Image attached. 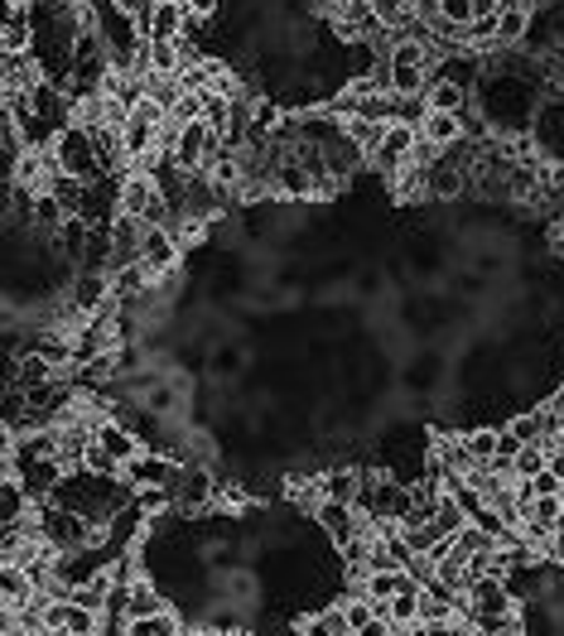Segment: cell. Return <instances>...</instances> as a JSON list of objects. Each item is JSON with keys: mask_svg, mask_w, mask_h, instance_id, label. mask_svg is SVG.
<instances>
[{"mask_svg": "<svg viewBox=\"0 0 564 636\" xmlns=\"http://www.w3.org/2000/svg\"><path fill=\"white\" fill-rule=\"evenodd\" d=\"M34 521H39L44 545L54 550V554H77V550H87V545H102V536H107L97 521H87L83 511L63 507V501H39Z\"/></svg>", "mask_w": 564, "mask_h": 636, "instance_id": "6da1fadb", "label": "cell"}, {"mask_svg": "<svg viewBox=\"0 0 564 636\" xmlns=\"http://www.w3.org/2000/svg\"><path fill=\"white\" fill-rule=\"evenodd\" d=\"M386 63H391V92L396 97H425L429 83H435V49L419 34H401L386 49Z\"/></svg>", "mask_w": 564, "mask_h": 636, "instance_id": "7a4b0ae2", "label": "cell"}, {"mask_svg": "<svg viewBox=\"0 0 564 636\" xmlns=\"http://www.w3.org/2000/svg\"><path fill=\"white\" fill-rule=\"evenodd\" d=\"M49 155H54V169L68 179H102V159H97V136H92L87 126H63L54 140H49Z\"/></svg>", "mask_w": 564, "mask_h": 636, "instance_id": "3957f363", "label": "cell"}, {"mask_svg": "<svg viewBox=\"0 0 564 636\" xmlns=\"http://www.w3.org/2000/svg\"><path fill=\"white\" fill-rule=\"evenodd\" d=\"M169 501L174 511H207L217 501V477L207 463H179L174 483H169Z\"/></svg>", "mask_w": 564, "mask_h": 636, "instance_id": "277c9868", "label": "cell"}, {"mask_svg": "<svg viewBox=\"0 0 564 636\" xmlns=\"http://www.w3.org/2000/svg\"><path fill=\"white\" fill-rule=\"evenodd\" d=\"M419 126H405V121H391L386 130H382V140H376V150H372V159L366 165L372 169H382V174L391 179V174H401L405 165L419 155Z\"/></svg>", "mask_w": 564, "mask_h": 636, "instance_id": "5b68a950", "label": "cell"}, {"mask_svg": "<svg viewBox=\"0 0 564 636\" xmlns=\"http://www.w3.org/2000/svg\"><path fill=\"white\" fill-rule=\"evenodd\" d=\"M405 516H411V487H405L401 477H376L366 521L372 526H405Z\"/></svg>", "mask_w": 564, "mask_h": 636, "instance_id": "8992f818", "label": "cell"}, {"mask_svg": "<svg viewBox=\"0 0 564 636\" xmlns=\"http://www.w3.org/2000/svg\"><path fill=\"white\" fill-rule=\"evenodd\" d=\"M174 473H179V458L160 454V448H140V454L121 468L130 492H136V487H169V483H174Z\"/></svg>", "mask_w": 564, "mask_h": 636, "instance_id": "52a82bcc", "label": "cell"}, {"mask_svg": "<svg viewBox=\"0 0 564 636\" xmlns=\"http://www.w3.org/2000/svg\"><path fill=\"white\" fill-rule=\"evenodd\" d=\"M313 521H319V526H323V536L333 540L338 550H343L348 540H358V536H362L366 516H362L358 507H348V501H319V507H313Z\"/></svg>", "mask_w": 564, "mask_h": 636, "instance_id": "ba28073f", "label": "cell"}, {"mask_svg": "<svg viewBox=\"0 0 564 636\" xmlns=\"http://www.w3.org/2000/svg\"><path fill=\"white\" fill-rule=\"evenodd\" d=\"M15 477L24 483V492H30L34 501H54L58 487L68 483V463L63 458H34V463H20Z\"/></svg>", "mask_w": 564, "mask_h": 636, "instance_id": "9c48e42d", "label": "cell"}, {"mask_svg": "<svg viewBox=\"0 0 564 636\" xmlns=\"http://www.w3.org/2000/svg\"><path fill=\"white\" fill-rule=\"evenodd\" d=\"M140 261L155 271V280L174 275L179 265V232L174 227H146V242H140Z\"/></svg>", "mask_w": 564, "mask_h": 636, "instance_id": "30bf717a", "label": "cell"}, {"mask_svg": "<svg viewBox=\"0 0 564 636\" xmlns=\"http://www.w3.org/2000/svg\"><path fill=\"white\" fill-rule=\"evenodd\" d=\"M39 598V579L24 564H0V603L6 613H24Z\"/></svg>", "mask_w": 564, "mask_h": 636, "instance_id": "8fae6325", "label": "cell"}, {"mask_svg": "<svg viewBox=\"0 0 564 636\" xmlns=\"http://www.w3.org/2000/svg\"><path fill=\"white\" fill-rule=\"evenodd\" d=\"M92 439H97L102 448H107V454H116V463H121V468H126V463L140 454V448H146V444L136 439V430H130L126 420H116V415H107V420H102Z\"/></svg>", "mask_w": 564, "mask_h": 636, "instance_id": "7c38bea8", "label": "cell"}, {"mask_svg": "<svg viewBox=\"0 0 564 636\" xmlns=\"http://www.w3.org/2000/svg\"><path fill=\"white\" fill-rule=\"evenodd\" d=\"M411 589H425L419 574H411V569H376V574L362 579V593L376 598V603H391L396 593H411Z\"/></svg>", "mask_w": 564, "mask_h": 636, "instance_id": "4fadbf2b", "label": "cell"}, {"mask_svg": "<svg viewBox=\"0 0 564 636\" xmlns=\"http://www.w3.org/2000/svg\"><path fill=\"white\" fill-rule=\"evenodd\" d=\"M189 6L183 0H155L150 10V24H146V39H183V30H189Z\"/></svg>", "mask_w": 564, "mask_h": 636, "instance_id": "5bb4252c", "label": "cell"}, {"mask_svg": "<svg viewBox=\"0 0 564 636\" xmlns=\"http://www.w3.org/2000/svg\"><path fill=\"white\" fill-rule=\"evenodd\" d=\"M464 116H468V112H464ZM464 116H458V112H429L425 126H419V140H425L429 150H449V145H458V140L468 136V130H464Z\"/></svg>", "mask_w": 564, "mask_h": 636, "instance_id": "9a60e30c", "label": "cell"}, {"mask_svg": "<svg viewBox=\"0 0 564 636\" xmlns=\"http://www.w3.org/2000/svg\"><path fill=\"white\" fill-rule=\"evenodd\" d=\"M164 607H169L164 593L155 589L150 579H130L126 583V607H121L126 617H155V613H164Z\"/></svg>", "mask_w": 564, "mask_h": 636, "instance_id": "2e32d148", "label": "cell"}, {"mask_svg": "<svg viewBox=\"0 0 564 636\" xmlns=\"http://www.w3.org/2000/svg\"><path fill=\"white\" fill-rule=\"evenodd\" d=\"M425 102H429V112H458L464 116L468 112V83H449V77H435L425 92Z\"/></svg>", "mask_w": 564, "mask_h": 636, "instance_id": "e0dca14e", "label": "cell"}, {"mask_svg": "<svg viewBox=\"0 0 564 636\" xmlns=\"http://www.w3.org/2000/svg\"><path fill=\"white\" fill-rule=\"evenodd\" d=\"M526 34H531V10H526V0H521V6H507L502 15H497V49L521 44Z\"/></svg>", "mask_w": 564, "mask_h": 636, "instance_id": "ac0fdd59", "label": "cell"}, {"mask_svg": "<svg viewBox=\"0 0 564 636\" xmlns=\"http://www.w3.org/2000/svg\"><path fill=\"white\" fill-rule=\"evenodd\" d=\"M386 617H391V627H396V636H415L419 632V589L396 593V598L386 603Z\"/></svg>", "mask_w": 564, "mask_h": 636, "instance_id": "d6986e66", "label": "cell"}, {"mask_svg": "<svg viewBox=\"0 0 564 636\" xmlns=\"http://www.w3.org/2000/svg\"><path fill=\"white\" fill-rule=\"evenodd\" d=\"M372 10L382 30H411L415 24V0H372Z\"/></svg>", "mask_w": 564, "mask_h": 636, "instance_id": "ffe728a7", "label": "cell"}, {"mask_svg": "<svg viewBox=\"0 0 564 636\" xmlns=\"http://www.w3.org/2000/svg\"><path fill=\"white\" fill-rule=\"evenodd\" d=\"M545 468H550V448L545 444H521V454L511 458V473H517V477H535Z\"/></svg>", "mask_w": 564, "mask_h": 636, "instance_id": "44dd1931", "label": "cell"}, {"mask_svg": "<svg viewBox=\"0 0 564 636\" xmlns=\"http://www.w3.org/2000/svg\"><path fill=\"white\" fill-rule=\"evenodd\" d=\"M464 444H468V454H473V463H492L497 458V430H468Z\"/></svg>", "mask_w": 564, "mask_h": 636, "instance_id": "7402d4cb", "label": "cell"}, {"mask_svg": "<svg viewBox=\"0 0 564 636\" xmlns=\"http://www.w3.org/2000/svg\"><path fill=\"white\" fill-rule=\"evenodd\" d=\"M83 468H92V473H107V477H121V463H116V454H107L97 439L87 444V454H83Z\"/></svg>", "mask_w": 564, "mask_h": 636, "instance_id": "603a6c76", "label": "cell"}, {"mask_svg": "<svg viewBox=\"0 0 564 636\" xmlns=\"http://www.w3.org/2000/svg\"><path fill=\"white\" fill-rule=\"evenodd\" d=\"M207 627L227 636V632H246V622H242V613H237V607L227 603V607H213V613H207Z\"/></svg>", "mask_w": 564, "mask_h": 636, "instance_id": "cb8c5ba5", "label": "cell"}, {"mask_svg": "<svg viewBox=\"0 0 564 636\" xmlns=\"http://www.w3.org/2000/svg\"><path fill=\"white\" fill-rule=\"evenodd\" d=\"M521 454V439L511 430H497V458H517Z\"/></svg>", "mask_w": 564, "mask_h": 636, "instance_id": "d4e9b609", "label": "cell"}, {"mask_svg": "<svg viewBox=\"0 0 564 636\" xmlns=\"http://www.w3.org/2000/svg\"><path fill=\"white\" fill-rule=\"evenodd\" d=\"M183 6H189L193 20H213L217 10H222V0H183Z\"/></svg>", "mask_w": 564, "mask_h": 636, "instance_id": "484cf974", "label": "cell"}, {"mask_svg": "<svg viewBox=\"0 0 564 636\" xmlns=\"http://www.w3.org/2000/svg\"><path fill=\"white\" fill-rule=\"evenodd\" d=\"M183 636H222V632H213V627L203 622V627H183Z\"/></svg>", "mask_w": 564, "mask_h": 636, "instance_id": "4316f807", "label": "cell"}, {"mask_svg": "<svg viewBox=\"0 0 564 636\" xmlns=\"http://www.w3.org/2000/svg\"><path fill=\"white\" fill-rule=\"evenodd\" d=\"M492 636H521V627H502V632H492Z\"/></svg>", "mask_w": 564, "mask_h": 636, "instance_id": "83f0119b", "label": "cell"}, {"mask_svg": "<svg viewBox=\"0 0 564 636\" xmlns=\"http://www.w3.org/2000/svg\"><path fill=\"white\" fill-rule=\"evenodd\" d=\"M454 636H478L473 627H454Z\"/></svg>", "mask_w": 564, "mask_h": 636, "instance_id": "f1b7e54d", "label": "cell"}, {"mask_svg": "<svg viewBox=\"0 0 564 636\" xmlns=\"http://www.w3.org/2000/svg\"><path fill=\"white\" fill-rule=\"evenodd\" d=\"M227 636H246V632H227Z\"/></svg>", "mask_w": 564, "mask_h": 636, "instance_id": "f546056e", "label": "cell"}]
</instances>
